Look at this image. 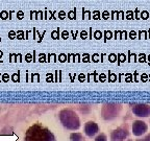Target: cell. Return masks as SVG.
<instances>
[{"label": "cell", "instance_id": "1", "mask_svg": "<svg viewBox=\"0 0 150 141\" xmlns=\"http://www.w3.org/2000/svg\"><path fill=\"white\" fill-rule=\"evenodd\" d=\"M25 141H54V136L41 125H33L26 132Z\"/></svg>", "mask_w": 150, "mask_h": 141}, {"label": "cell", "instance_id": "2", "mask_svg": "<svg viewBox=\"0 0 150 141\" xmlns=\"http://www.w3.org/2000/svg\"><path fill=\"white\" fill-rule=\"evenodd\" d=\"M59 119L64 127L68 130H77L80 127L79 118L72 110H63L59 114Z\"/></svg>", "mask_w": 150, "mask_h": 141}, {"label": "cell", "instance_id": "3", "mask_svg": "<svg viewBox=\"0 0 150 141\" xmlns=\"http://www.w3.org/2000/svg\"><path fill=\"white\" fill-rule=\"evenodd\" d=\"M120 110H121V106L117 105V103H106L104 105L102 108V117L106 120H110L115 118L116 116H118Z\"/></svg>", "mask_w": 150, "mask_h": 141}, {"label": "cell", "instance_id": "4", "mask_svg": "<svg viewBox=\"0 0 150 141\" xmlns=\"http://www.w3.org/2000/svg\"><path fill=\"white\" fill-rule=\"evenodd\" d=\"M132 112L139 117H147L150 115V106L146 103H137L132 107Z\"/></svg>", "mask_w": 150, "mask_h": 141}, {"label": "cell", "instance_id": "5", "mask_svg": "<svg viewBox=\"0 0 150 141\" xmlns=\"http://www.w3.org/2000/svg\"><path fill=\"white\" fill-rule=\"evenodd\" d=\"M127 136H128V131L124 127H119L112 133L110 141H124Z\"/></svg>", "mask_w": 150, "mask_h": 141}, {"label": "cell", "instance_id": "6", "mask_svg": "<svg viewBox=\"0 0 150 141\" xmlns=\"http://www.w3.org/2000/svg\"><path fill=\"white\" fill-rule=\"evenodd\" d=\"M146 131H147V125H146L144 121H142V120H137V121L134 122V125H132V133H134L136 136L143 135Z\"/></svg>", "mask_w": 150, "mask_h": 141}, {"label": "cell", "instance_id": "7", "mask_svg": "<svg viewBox=\"0 0 150 141\" xmlns=\"http://www.w3.org/2000/svg\"><path fill=\"white\" fill-rule=\"evenodd\" d=\"M99 127L98 125L95 123L94 121H89L87 122V125H84V132L88 136H94L95 134H97Z\"/></svg>", "mask_w": 150, "mask_h": 141}, {"label": "cell", "instance_id": "8", "mask_svg": "<svg viewBox=\"0 0 150 141\" xmlns=\"http://www.w3.org/2000/svg\"><path fill=\"white\" fill-rule=\"evenodd\" d=\"M71 141H83L82 135L79 133H73L71 134Z\"/></svg>", "mask_w": 150, "mask_h": 141}, {"label": "cell", "instance_id": "9", "mask_svg": "<svg viewBox=\"0 0 150 141\" xmlns=\"http://www.w3.org/2000/svg\"><path fill=\"white\" fill-rule=\"evenodd\" d=\"M95 141H108V139H106V136L103 134H100L98 137L96 138V140Z\"/></svg>", "mask_w": 150, "mask_h": 141}, {"label": "cell", "instance_id": "10", "mask_svg": "<svg viewBox=\"0 0 150 141\" xmlns=\"http://www.w3.org/2000/svg\"><path fill=\"white\" fill-rule=\"evenodd\" d=\"M138 141H150V135H148V136L145 137L144 139H139Z\"/></svg>", "mask_w": 150, "mask_h": 141}, {"label": "cell", "instance_id": "11", "mask_svg": "<svg viewBox=\"0 0 150 141\" xmlns=\"http://www.w3.org/2000/svg\"><path fill=\"white\" fill-rule=\"evenodd\" d=\"M128 141H132V140H128Z\"/></svg>", "mask_w": 150, "mask_h": 141}]
</instances>
